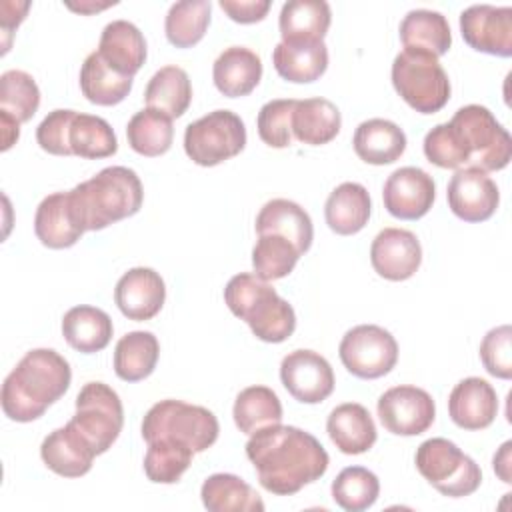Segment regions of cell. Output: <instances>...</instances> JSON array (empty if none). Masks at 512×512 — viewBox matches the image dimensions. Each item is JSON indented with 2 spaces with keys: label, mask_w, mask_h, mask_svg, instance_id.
<instances>
[{
  "label": "cell",
  "mask_w": 512,
  "mask_h": 512,
  "mask_svg": "<svg viewBox=\"0 0 512 512\" xmlns=\"http://www.w3.org/2000/svg\"><path fill=\"white\" fill-rule=\"evenodd\" d=\"M210 0L174 2L164 20V32L172 46L190 48L198 44L210 24Z\"/></svg>",
  "instance_id": "f35d334b"
},
{
  "label": "cell",
  "mask_w": 512,
  "mask_h": 512,
  "mask_svg": "<svg viewBox=\"0 0 512 512\" xmlns=\"http://www.w3.org/2000/svg\"><path fill=\"white\" fill-rule=\"evenodd\" d=\"M98 54L102 60L122 76L134 74L146 62V40L136 24L128 20H112L100 34Z\"/></svg>",
  "instance_id": "7402d4cb"
},
{
  "label": "cell",
  "mask_w": 512,
  "mask_h": 512,
  "mask_svg": "<svg viewBox=\"0 0 512 512\" xmlns=\"http://www.w3.org/2000/svg\"><path fill=\"white\" fill-rule=\"evenodd\" d=\"M424 156L438 168H478L494 172L508 166L512 140L494 114L480 104L454 112L450 122L436 124L424 136Z\"/></svg>",
  "instance_id": "6da1fadb"
},
{
  "label": "cell",
  "mask_w": 512,
  "mask_h": 512,
  "mask_svg": "<svg viewBox=\"0 0 512 512\" xmlns=\"http://www.w3.org/2000/svg\"><path fill=\"white\" fill-rule=\"evenodd\" d=\"M326 432L332 444L342 454H364L376 442V424L370 412L358 402H344L336 406L326 420Z\"/></svg>",
  "instance_id": "603a6c76"
},
{
  "label": "cell",
  "mask_w": 512,
  "mask_h": 512,
  "mask_svg": "<svg viewBox=\"0 0 512 512\" xmlns=\"http://www.w3.org/2000/svg\"><path fill=\"white\" fill-rule=\"evenodd\" d=\"M34 232L52 250L74 246L86 232L70 198V192L48 194L36 208Z\"/></svg>",
  "instance_id": "44dd1931"
},
{
  "label": "cell",
  "mask_w": 512,
  "mask_h": 512,
  "mask_svg": "<svg viewBox=\"0 0 512 512\" xmlns=\"http://www.w3.org/2000/svg\"><path fill=\"white\" fill-rule=\"evenodd\" d=\"M70 150L72 156L98 160L116 154L118 140L112 126L94 114L76 112L70 126Z\"/></svg>",
  "instance_id": "ab89813d"
},
{
  "label": "cell",
  "mask_w": 512,
  "mask_h": 512,
  "mask_svg": "<svg viewBox=\"0 0 512 512\" xmlns=\"http://www.w3.org/2000/svg\"><path fill=\"white\" fill-rule=\"evenodd\" d=\"M224 302L230 312L244 320L252 334L262 342L278 344L294 334V308L256 274L240 272L232 276L224 288Z\"/></svg>",
  "instance_id": "5b68a950"
},
{
  "label": "cell",
  "mask_w": 512,
  "mask_h": 512,
  "mask_svg": "<svg viewBox=\"0 0 512 512\" xmlns=\"http://www.w3.org/2000/svg\"><path fill=\"white\" fill-rule=\"evenodd\" d=\"M76 110H52L36 128V142L40 148L54 156H72L70 150V126Z\"/></svg>",
  "instance_id": "7dc6e473"
},
{
  "label": "cell",
  "mask_w": 512,
  "mask_h": 512,
  "mask_svg": "<svg viewBox=\"0 0 512 512\" xmlns=\"http://www.w3.org/2000/svg\"><path fill=\"white\" fill-rule=\"evenodd\" d=\"M200 498L210 512H262L264 502L260 494L240 476L218 472L204 480Z\"/></svg>",
  "instance_id": "1f68e13d"
},
{
  "label": "cell",
  "mask_w": 512,
  "mask_h": 512,
  "mask_svg": "<svg viewBox=\"0 0 512 512\" xmlns=\"http://www.w3.org/2000/svg\"><path fill=\"white\" fill-rule=\"evenodd\" d=\"M400 40L404 48L426 50L440 58L452 46V32L444 14L436 10L416 8L402 18Z\"/></svg>",
  "instance_id": "d6a6232c"
},
{
  "label": "cell",
  "mask_w": 512,
  "mask_h": 512,
  "mask_svg": "<svg viewBox=\"0 0 512 512\" xmlns=\"http://www.w3.org/2000/svg\"><path fill=\"white\" fill-rule=\"evenodd\" d=\"M258 234H278L290 240L300 254L308 252L314 240V226L310 214L296 202L286 198L268 200L256 216Z\"/></svg>",
  "instance_id": "cb8c5ba5"
},
{
  "label": "cell",
  "mask_w": 512,
  "mask_h": 512,
  "mask_svg": "<svg viewBox=\"0 0 512 512\" xmlns=\"http://www.w3.org/2000/svg\"><path fill=\"white\" fill-rule=\"evenodd\" d=\"M144 102L146 108L180 118L192 102V84L186 70L180 66H162L156 70L146 84Z\"/></svg>",
  "instance_id": "e575fe53"
},
{
  "label": "cell",
  "mask_w": 512,
  "mask_h": 512,
  "mask_svg": "<svg viewBox=\"0 0 512 512\" xmlns=\"http://www.w3.org/2000/svg\"><path fill=\"white\" fill-rule=\"evenodd\" d=\"M40 106V88L24 70H6L0 76V110L14 116L20 124L28 122Z\"/></svg>",
  "instance_id": "ee69618b"
},
{
  "label": "cell",
  "mask_w": 512,
  "mask_h": 512,
  "mask_svg": "<svg viewBox=\"0 0 512 512\" xmlns=\"http://www.w3.org/2000/svg\"><path fill=\"white\" fill-rule=\"evenodd\" d=\"M76 428L88 438L96 454H104L120 436L124 408L116 390L104 382H88L76 396Z\"/></svg>",
  "instance_id": "30bf717a"
},
{
  "label": "cell",
  "mask_w": 512,
  "mask_h": 512,
  "mask_svg": "<svg viewBox=\"0 0 512 512\" xmlns=\"http://www.w3.org/2000/svg\"><path fill=\"white\" fill-rule=\"evenodd\" d=\"M370 262L378 276L386 280H408L422 264L420 240L410 230L384 228L372 240Z\"/></svg>",
  "instance_id": "e0dca14e"
},
{
  "label": "cell",
  "mask_w": 512,
  "mask_h": 512,
  "mask_svg": "<svg viewBox=\"0 0 512 512\" xmlns=\"http://www.w3.org/2000/svg\"><path fill=\"white\" fill-rule=\"evenodd\" d=\"M80 90L92 104L114 106L130 94L132 78L112 70L96 50L86 56L80 68Z\"/></svg>",
  "instance_id": "d590c367"
},
{
  "label": "cell",
  "mask_w": 512,
  "mask_h": 512,
  "mask_svg": "<svg viewBox=\"0 0 512 512\" xmlns=\"http://www.w3.org/2000/svg\"><path fill=\"white\" fill-rule=\"evenodd\" d=\"M382 426L396 436H418L426 432L436 418L432 396L418 386L402 384L388 388L376 404Z\"/></svg>",
  "instance_id": "7c38bea8"
},
{
  "label": "cell",
  "mask_w": 512,
  "mask_h": 512,
  "mask_svg": "<svg viewBox=\"0 0 512 512\" xmlns=\"http://www.w3.org/2000/svg\"><path fill=\"white\" fill-rule=\"evenodd\" d=\"M126 138L134 152L154 158L170 150L174 140L172 118L154 108H142L126 126Z\"/></svg>",
  "instance_id": "74e56055"
},
{
  "label": "cell",
  "mask_w": 512,
  "mask_h": 512,
  "mask_svg": "<svg viewBox=\"0 0 512 512\" xmlns=\"http://www.w3.org/2000/svg\"><path fill=\"white\" fill-rule=\"evenodd\" d=\"M246 456L252 462L258 482L276 496H292L306 484L324 476L330 456L310 432L272 424L250 434Z\"/></svg>",
  "instance_id": "7a4b0ae2"
},
{
  "label": "cell",
  "mask_w": 512,
  "mask_h": 512,
  "mask_svg": "<svg viewBox=\"0 0 512 512\" xmlns=\"http://www.w3.org/2000/svg\"><path fill=\"white\" fill-rule=\"evenodd\" d=\"M218 418L204 406L182 400L156 402L142 420V438L150 444L160 438L180 442L194 454L208 450L218 440Z\"/></svg>",
  "instance_id": "8992f818"
},
{
  "label": "cell",
  "mask_w": 512,
  "mask_h": 512,
  "mask_svg": "<svg viewBox=\"0 0 512 512\" xmlns=\"http://www.w3.org/2000/svg\"><path fill=\"white\" fill-rule=\"evenodd\" d=\"M416 470L442 496L462 498L482 484L480 466L448 438L424 440L414 456Z\"/></svg>",
  "instance_id": "ba28073f"
},
{
  "label": "cell",
  "mask_w": 512,
  "mask_h": 512,
  "mask_svg": "<svg viewBox=\"0 0 512 512\" xmlns=\"http://www.w3.org/2000/svg\"><path fill=\"white\" fill-rule=\"evenodd\" d=\"M354 152L360 160L374 166L396 162L406 150L404 130L386 118H370L358 124L352 138Z\"/></svg>",
  "instance_id": "484cf974"
},
{
  "label": "cell",
  "mask_w": 512,
  "mask_h": 512,
  "mask_svg": "<svg viewBox=\"0 0 512 512\" xmlns=\"http://www.w3.org/2000/svg\"><path fill=\"white\" fill-rule=\"evenodd\" d=\"M70 192L84 230H102L122 218L134 216L144 200L138 174L126 166L102 168L96 176L76 184Z\"/></svg>",
  "instance_id": "277c9868"
},
{
  "label": "cell",
  "mask_w": 512,
  "mask_h": 512,
  "mask_svg": "<svg viewBox=\"0 0 512 512\" xmlns=\"http://www.w3.org/2000/svg\"><path fill=\"white\" fill-rule=\"evenodd\" d=\"M460 34L476 52L490 56H512V8L472 4L460 14Z\"/></svg>",
  "instance_id": "4fadbf2b"
},
{
  "label": "cell",
  "mask_w": 512,
  "mask_h": 512,
  "mask_svg": "<svg viewBox=\"0 0 512 512\" xmlns=\"http://www.w3.org/2000/svg\"><path fill=\"white\" fill-rule=\"evenodd\" d=\"M212 78L220 94L228 98L248 96L260 84L262 60L246 46H230L214 60Z\"/></svg>",
  "instance_id": "d4e9b609"
},
{
  "label": "cell",
  "mask_w": 512,
  "mask_h": 512,
  "mask_svg": "<svg viewBox=\"0 0 512 512\" xmlns=\"http://www.w3.org/2000/svg\"><path fill=\"white\" fill-rule=\"evenodd\" d=\"M280 380L288 394L302 404H320L334 390L330 362L306 348L288 352L280 362Z\"/></svg>",
  "instance_id": "5bb4252c"
},
{
  "label": "cell",
  "mask_w": 512,
  "mask_h": 512,
  "mask_svg": "<svg viewBox=\"0 0 512 512\" xmlns=\"http://www.w3.org/2000/svg\"><path fill=\"white\" fill-rule=\"evenodd\" d=\"M234 424L244 434H254L260 428L282 422V404L276 392L268 386H248L240 390L232 408Z\"/></svg>",
  "instance_id": "8d00e7d4"
},
{
  "label": "cell",
  "mask_w": 512,
  "mask_h": 512,
  "mask_svg": "<svg viewBox=\"0 0 512 512\" xmlns=\"http://www.w3.org/2000/svg\"><path fill=\"white\" fill-rule=\"evenodd\" d=\"M112 318L96 306H74L62 318L64 340L82 354L104 350L112 340Z\"/></svg>",
  "instance_id": "f1b7e54d"
},
{
  "label": "cell",
  "mask_w": 512,
  "mask_h": 512,
  "mask_svg": "<svg viewBox=\"0 0 512 512\" xmlns=\"http://www.w3.org/2000/svg\"><path fill=\"white\" fill-rule=\"evenodd\" d=\"M96 450L88 438L70 420L62 428L52 430L40 446V458L48 470L64 478H80L90 472Z\"/></svg>",
  "instance_id": "d6986e66"
},
{
  "label": "cell",
  "mask_w": 512,
  "mask_h": 512,
  "mask_svg": "<svg viewBox=\"0 0 512 512\" xmlns=\"http://www.w3.org/2000/svg\"><path fill=\"white\" fill-rule=\"evenodd\" d=\"M166 300V284L162 276L146 266L130 268L120 276L114 288V302L118 310L136 322L154 318Z\"/></svg>",
  "instance_id": "ac0fdd59"
},
{
  "label": "cell",
  "mask_w": 512,
  "mask_h": 512,
  "mask_svg": "<svg viewBox=\"0 0 512 512\" xmlns=\"http://www.w3.org/2000/svg\"><path fill=\"white\" fill-rule=\"evenodd\" d=\"M436 198L432 176L416 166L394 170L382 188L384 208L400 220H418L428 214Z\"/></svg>",
  "instance_id": "9a60e30c"
},
{
  "label": "cell",
  "mask_w": 512,
  "mask_h": 512,
  "mask_svg": "<svg viewBox=\"0 0 512 512\" xmlns=\"http://www.w3.org/2000/svg\"><path fill=\"white\" fill-rule=\"evenodd\" d=\"M446 198L454 216L464 222H484L500 204L496 182L488 176V172L472 166L454 172L446 188Z\"/></svg>",
  "instance_id": "2e32d148"
},
{
  "label": "cell",
  "mask_w": 512,
  "mask_h": 512,
  "mask_svg": "<svg viewBox=\"0 0 512 512\" xmlns=\"http://www.w3.org/2000/svg\"><path fill=\"white\" fill-rule=\"evenodd\" d=\"M392 84L400 98L420 114H434L450 100V80L438 58L426 50L404 48L392 62Z\"/></svg>",
  "instance_id": "52a82bcc"
},
{
  "label": "cell",
  "mask_w": 512,
  "mask_h": 512,
  "mask_svg": "<svg viewBox=\"0 0 512 512\" xmlns=\"http://www.w3.org/2000/svg\"><path fill=\"white\" fill-rule=\"evenodd\" d=\"M480 360L490 376L500 380L512 378V328L508 324L486 332L480 342Z\"/></svg>",
  "instance_id": "bcb514c9"
},
{
  "label": "cell",
  "mask_w": 512,
  "mask_h": 512,
  "mask_svg": "<svg viewBox=\"0 0 512 512\" xmlns=\"http://www.w3.org/2000/svg\"><path fill=\"white\" fill-rule=\"evenodd\" d=\"M296 102L294 98H276L260 108L256 118L258 136L270 148H288L292 144V112Z\"/></svg>",
  "instance_id": "f6af8a7d"
},
{
  "label": "cell",
  "mask_w": 512,
  "mask_h": 512,
  "mask_svg": "<svg viewBox=\"0 0 512 512\" xmlns=\"http://www.w3.org/2000/svg\"><path fill=\"white\" fill-rule=\"evenodd\" d=\"M338 354L350 374L362 380H376L396 366L398 344L382 326L360 324L342 336Z\"/></svg>",
  "instance_id": "8fae6325"
},
{
  "label": "cell",
  "mask_w": 512,
  "mask_h": 512,
  "mask_svg": "<svg viewBox=\"0 0 512 512\" xmlns=\"http://www.w3.org/2000/svg\"><path fill=\"white\" fill-rule=\"evenodd\" d=\"M270 6V0H220V8L238 24H254L264 20Z\"/></svg>",
  "instance_id": "c3c4849f"
},
{
  "label": "cell",
  "mask_w": 512,
  "mask_h": 512,
  "mask_svg": "<svg viewBox=\"0 0 512 512\" xmlns=\"http://www.w3.org/2000/svg\"><path fill=\"white\" fill-rule=\"evenodd\" d=\"M246 146V126L232 110H212L184 130V152L198 166H216Z\"/></svg>",
  "instance_id": "9c48e42d"
},
{
  "label": "cell",
  "mask_w": 512,
  "mask_h": 512,
  "mask_svg": "<svg viewBox=\"0 0 512 512\" xmlns=\"http://www.w3.org/2000/svg\"><path fill=\"white\" fill-rule=\"evenodd\" d=\"M302 254L298 248L278 234H258L252 248L254 274L266 282L288 276Z\"/></svg>",
  "instance_id": "b9f144b4"
},
{
  "label": "cell",
  "mask_w": 512,
  "mask_h": 512,
  "mask_svg": "<svg viewBox=\"0 0 512 512\" xmlns=\"http://www.w3.org/2000/svg\"><path fill=\"white\" fill-rule=\"evenodd\" d=\"M380 494L378 476L364 466L344 468L332 482V500L346 512L370 508Z\"/></svg>",
  "instance_id": "60d3db41"
},
{
  "label": "cell",
  "mask_w": 512,
  "mask_h": 512,
  "mask_svg": "<svg viewBox=\"0 0 512 512\" xmlns=\"http://www.w3.org/2000/svg\"><path fill=\"white\" fill-rule=\"evenodd\" d=\"M370 212V194L358 182H342L330 192L324 204L326 224L340 236H352L360 232L368 224Z\"/></svg>",
  "instance_id": "83f0119b"
},
{
  "label": "cell",
  "mask_w": 512,
  "mask_h": 512,
  "mask_svg": "<svg viewBox=\"0 0 512 512\" xmlns=\"http://www.w3.org/2000/svg\"><path fill=\"white\" fill-rule=\"evenodd\" d=\"M192 456V448L168 438H160L148 444L144 456V472L150 482L174 484L192 464Z\"/></svg>",
  "instance_id": "7bdbcfd3"
},
{
  "label": "cell",
  "mask_w": 512,
  "mask_h": 512,
  "mask_svg": "<svg viewBox=\"0 0 512 512\" xmlns=\"http://www.w3.org/2000/svg\"><path fill=\"white\" fill-rule=\"evenodd\" d=\"M72 380L68 360L52 348H34L6 376L0 392L4 414L14 422H32L60 400Z\"/></svg>",
  "instance_id": "3957f363"
},
{
  "label": "cell",
  "mask_w": 512,
  "mask_h": 512,
  "mask_svg": "<svg viewBox=\"0 0 512 512\" xmlns=\"http://www.w3.org/2000/svg\"><path fill=\"white\" fill-rule=\"evenodd\" d=\"M342 126V116L336 104L326 98L298 100L292 112V134L308 146L332 142Z\"/></svg>",
  "instance_id": "4dcf8cb0"
},
{
  "label": "cell",
  "mask_w": 512,
  "mask_h": 512,
  "mask_svg": "<svg viewBox=\"0 0 512 512\" xmlns=\"http://www.w3.org/2000/svg\"><path fill=\"white\" fill-rule=\"evenodd\" d=\"M510 450H512V442H504L500 446V450L494 454V460H492V466H494V472L498 474V478L506 484L512 482V472H510V462H512V456H510Z\"/></svg>",
  "instance_id": "681fc988"
},
{
  "label": "cell",
  "mask_w": 512,
  "mask_h": 512,
  "mask_svg": "<svg viewBox=\"0 0 512 512\" xmlns=\"http://www.w3.org/2000/svg\"><path fill=\"white\" fill-rule=\"evenodd\" d=\"M158 356L160 344L152 332H128L116 342L114 372L124 382H140L154 372Z\"/></svg>",
  "instance_id": "836d02e7"
},
{
  "label": "cell",
  "mask_w": 512,
  "mask_h": 512,
  "mask_svg": "<svg viewBox=\"0 0 512 512\" xmlns=\"http://www.w3.org/2000/svg\"><path fill=\"white\" fill-rule=\"evenodd\" d=\"M272 64L288 82L308 84L318 80L328 68V48L320 42H278L272 52Z\"/></svg>",
  "instance_id": "f546056e"
},
{
  "label": "cell",
  "mask_w": 512,
  "mask_h": 512,
  "mask_svg": "<svg viewBox=\"0 0 512 512\" xmlns=\"http://www.w3.org/2000/svg\"><path fill=\"white\" fill-rule=\"evenodd\" d=\"M332 22V12L324 0H288L278 16L282 42H320Z\"/></svg>",
  "instance_id": "4316f807"
},
{
  "label": "cell",
  "mask_w": 512,
  "mask_h": 512,
  "mask_svg": "<svg viewBox=\"0 0 512 512\" xmlns=\"http://www.w3.org/2000/svg\"><path fill=\"white\" fill-rule=\"evenodd\" d=\"M0 128H2V150H8L20 136V122L8 112L0 110Z\"/></svg>",
  "instance_id": "f907efd6"
},
{
  "label": "cell",
  "mask_w": 512,
  "mask_h": 512,
  "mask_svg": "<svg viewBox=\"0 0 512 512\" xmlns=\"http://www.w3.org/2000/svg\"><path fill=\"white\" fill-rule=\"evenodd\" d=\"M448 414L458 428L484 430L498 414V394L484 378H464L448 396Z\"/></svg>",
  "instance_id": "ffe728a7"
}]
</instances>
